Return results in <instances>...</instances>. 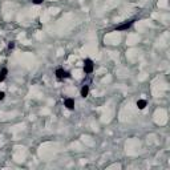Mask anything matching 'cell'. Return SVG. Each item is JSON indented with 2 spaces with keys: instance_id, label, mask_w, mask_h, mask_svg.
<instances>
[{
  "instance_id": "9c48e42d",
  "label": "cell",
  "mask_w": 170,
  "mask_h": 170,
  "mask_svg": "<svg viewBox=\"0 0 170 170\" xmlns=\"http://www.w3.org/2000/svg\"><path fill=\"white\" fill-rule=\"evenodd\" d=\"M42 2H44V0H32L33 4H42Z\"/></svg>"
},
{
  "instance_id": "ba28073f",
  "label": "cell",
  "mask_w": 170,
  "mask_h": 170,
  "mask_svg": "<svg viewBox=\"0 0 170 170\" xmlns=\"http://www.w3.org/2000/svg\"><path fill=\"white\" fill-rule=\"evenodd\" d=\"M13 48H15V41H11L8 44V49H13Z\"/></svg>"
},
{
  "instance_id": "3957f363",
  "label": "cell",
  "mask_w": 170,
  "mask_h": 170,
  "mask_svg": "<svg viewBox=\"0 0 170 170\" xmlns=\"http://www.w3.org/2000/svg\"><path fill=\"white\" fill-rule=\"evenodd\" d=\"M136 20H129V21H125V23H122V24H120L118 27L116 28V31H125V29H129V28L133 25V23Z\"/></svg>"
},
{
  "instance_id": "5b68a950",
  "label": "cell",
  "mask_w": 170,
  "mask_h": 170,
  "mask_svg": "<svg viewBox=\"0 0 170 170\" xmlns=\"http://www.w3.org/2000/svg\"><path fill=\"white\" fill-rule=\"evenodd\" d=\"M88 93H89V87H88V85H84V87L81 88V96L85 98L88 96Z\"/></svg>"
},
{
  "instance_id": "7a4b0ae2",
  "label": "cell",
  "mask_w": 170,
  "mask_h": 170,
  "mask_svg": "<svg viewBox=\"0 0 170 170\" xmlns=\"http://www.w3.org/2000/svg\"><path fill=\"white\" fill-rule=\"evenodd\" d=\"M84 72L88 73V74L93 72V61L91 59H85L84 60Z\"/></svg>"
},
{
  "instance_id": "277c9868",
  "label": "cell",
  "mask_w": 170,
  "mask_h": 170,
  "mask_svg": "<svg viewBox=\"0 0 170 170\" xmlns=\"http://www.w3.org/2000/svg\"><path fill=\"white\" fill-rule=\"evenodd\" d=\"M65 108L69 109V110L74 109V100L73 98H67V100H65Z\"/></svg>"
},
{
  "instance_id": "30bf717a",
  "label": "cell",
  "mask_w": 170,
  "mask_h": 170,
  "mask_svg": "<svg viewBox=\"0 0 170 170\" xmlns=\"http://www.w3.org/2000/svg\"><path fill=\"white\" fill-rule=\"evenodd\" d=\"M4 97H6V93H4V92H0V101L4 100Z\"/></svg>"
},
{
  "instance_id": "8992f818",
  "label": "cell",
  "mask_w": 170,
  "mask_h": 170,
  "mask_svg": "<svg viewBox=\"0 0 170 170\" xmlns=\"http://www.w3.org/2000/svg\"><path fill=\"white\" fill-rule=\"evenodd\" d=\"M145 106H146V101L145 100H138L137 101V108H138V109H145Z\"/></svg>"
},
{
  "instance_id": "6da1fadb",
  "label": "cell",
  "mask_w": 170,
  "mask_h": 170,
  "mask_svg": "<svg viewBox=\"0 0 170 170\" xmlns=\"http://www.w3.org/2000/svg\"><path fill=\"white\" fill-rule=\"evenodd\" d=\"M56 77H57V80H63V78H70V73L67 72V70L64 69H56Z\"/></svg>"
},
{
  "instance_id": "52a82bcc",
  "label": "cell",
  "mask_w": 170,
  "mask_h": 170,
  "mask_svg": "<svg viewBox=\"0 0 170 170\" xmlns=\"http://www.w3.org/2000/svg\"><path fill=\"white\" fill-rule=\"evenodd\" d=\"M7 73H8V70H7V68H3L2 70H0V82L3 81L4 78H6V76H7Z\"/></svg>"
}]
</instances>
